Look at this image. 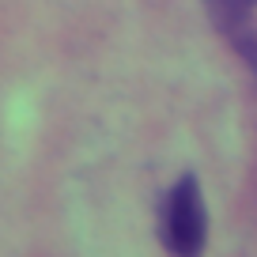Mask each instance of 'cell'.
<instances>
[{
    "label": "cell",
    "instance_id": "1",
    "mask_svg": "<svg viewBox=\"0 0 257 257\" xmlns=\"http://www.w3.org/2000/svg\"><path fill=\"white\" fill-rule=\"evenodd\" d=\"M159 234L170 257H201L208 246V208H204L201 182L182 174L163 197Z\"/></svg>",
    "mask_w": 257,
    "mask_h": 257
},
{
    "label": "cell",
    "instance_id": "2",
    "mask_svg": "<svg viewBox=\"0 0 257 257\" xmlns=\"http://www.w3.org/2000/svg\"><path fill=\"white\" fill-rule=\"evenodd\" d=\"M204 8H208V19L216 23V31L227 34V38H234L238 31L249 27L257 0H204Z\"/></svg>",
    "mask_w": 257,
    "mask_h": 257
},
{
    "label": "cell",
    "instance_id": "3",
    "mask_svg": "<svg viewBox=\"0 0 257 257\" xmlns=\"http://www.w3.org/2000/svg\"><path fill=\"white\" fill-rule=\"evenodd\" d=\"M231 46H234V53L249 64V72H253V80H257V27L249 23L246 31H238V34L231 38Z\"/></svg>",
    "mask_w": 257,
    "mask_h": 257
}]
</instances>
